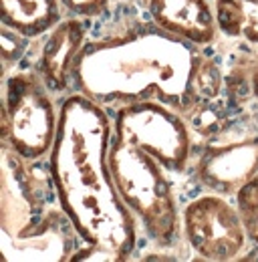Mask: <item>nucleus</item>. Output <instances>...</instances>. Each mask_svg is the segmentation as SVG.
I'll use <instances>...</instances> for the list:
<instances>
[{"label":"nucleus","instance_id":"f257e3e1","mask_svg":"<svg viewBox=\"0 0 258 262\" xmlns=\"http://www.w3.org/2000/svg\"><path fill=\"white\" fill-rule=\"evenodd\" d=\"M111 137L113 117L103 105L77 91L61 101L49 171L83 244L71 260H129L137 246V220L109 167Z\"/></svg>","mask_w":258,"mask_h":262},{"label":"nucleus","instance_id":"f03ea898","mask_svg":"<svg viewBox=\"0 0 258 262\" xmlns=\"http://www.w3.org/2000/svg\"><path fill=\"white\" fill-rule=\"evenodd\" d=\"M198 47L152 25L89 38L75 63V91L103 107L161 101L182 115L190 109Z\"/></svg>","mask_w":258,"mask_h":262},{"label":"nucleus","instance_id":"7ed1b4c3","mask_svg":"<svg viewBox=\"0 0 258 262\" xmlns=\"http://www.w3.org/2000/svg\"><path fill=\"white\" fill-rule=\"evenodd\" d=\"M109 167L115 188L123 204L131 210L137 224H141L147 238L160 246H174L182 232V214L178 210V198L169 171L160 160L141 147L111 137Z\"/></svg>","mask_w":258,"mask_h":262},{"label":"nucleus","instance_id":"20e7f679","mask_svg":"<svg viewBox=\"0 0 258 262\" xmlns=\"http://www.w3.org/2000/svg\"><path fill=\"white\" fill-rule=\"evenodd\" d=\"M53 97L34 69L6 73L2 83V145L29 162L45 160L59 127V109Z\"/></svg>","mask_w":258,"mask_h":262},{"label":"nucleus","instance_id":"39448f33","mask_svg":"<svg viewBox=\"0 0 258 262\" xmlns=\"http://www.w3.org/2000/svg\"><path fill=\"white\" fill-rule=\"evenodd\" d=\"M113 135L160 160L169 173H184L190 165L193 131L186 117L161 101H139L115 107Z\"/></svg>","mask_w":258,"mask_h":262},{"label":"nucleus","instance_id":"423d86ee","mask_svg":"<svg viewBox=\"0 0 258 262\" xmlns=\"http://www.w3.org/2000/svg\"><path fill=\"white\" fill-rule=\"evenodd\" d=\"M182 232L193 254L210 262L236 260L250 242L236 204L220 194L188 202L182 212Z\"/></svg>","mask_w":258,"mask_h":262},{"label":"nucleus","instance_id":"0eeeda50","mask_svg":"<svg viewBox=\"0 0 258 262\" xmlns=\"http://www.w3.org/2000/svg\"><path fill=\"white\" fill-rule=\"evenodd\" d=\"M87 23L79 16H67L53 31L42 36L34 71L40 75L53 95H63L75 89V63L87 45Z\"/></svg>","mask_w":258,"mask_h":262},{"label":"nucleus","instance_id":"6e6552de","mask_svg":"<svg viewBox=\"0 0 258 262\" xmlns=\"http://www.w3.org/2000/svg\"><path fill=\"white\" fill-rule=\"evenodd\" d=\"M256 171L258 137L208 145L196 164V178L214 194L226 198L236 196Z\"/></svg>","mask_w":258,"mask_h":262},{"label":"nucleus","instance_id":"1a4fd4ad","mask_svg":"<svg viewBox=\"0 0 258 262\" xmlns=\"http://www.w3.org/2000/svg\"><path fill=\"white\" fill-rule=\"evenodd\" d=\"M156 27L198 49L210 47L220 34L216 6L210 0H147Z\"/></svg>","mask_w":258,"mask_h":262},{"label":"nucleus","instance_id":"9d476101","mask_svg":"<svg viewBox=\"0 0 258 262\" xmlns=\"http://www.w3.org/2000/svg\"><path fill=\"white\" fill-rule=\"evenodd\" d=\"M61 0H0V23L27 38H42L63 20Z\"/></svg>","mask_w":258,"mask_h":262},{"label":"nucleus","instance_id":"9b49d317","mask_svg":"<svg viewBox=\"0 0 258 262\" xmlns=\"http://www.w3.org/2000/svg\"><path fill=\"white\" fill-rule=\"evenodd\" d=\"M220 33L258 47V0H214Z\"/></svg>","mask_w":258,"mask_h":262},{"label":"nucleus","instance_id":"f8f14e48","mask_svg":"<svg viewBox=\"0 0 258 262\" xmlns=\"http://www.w3.org/2000/svg\"><path fill=\"white\" fill-rule=\"evenodd\" d=\"M224 91H226V77L224 73H222V69H220V65L214 59H208V57L202 55V59L198 63V69H196L192 79L190 109L196 107V105H202V103H210V101L220 99Z\"/></svg>","mask_w":258,"mask_h":262},{"label":"nucleus","instance_id":"ddd939ff","mask_svg":"<svg viewBox=\"0 0 258 262\" xmlns=\"http://www.w3.org/2000/svg\"><path fill=\"white\" fill-rule=\"evenodd\" d=\"M234 204L242 216L250 242L258 246V171L236 192Z\"/></svg>","mask_w":258,"mask_h":262},{"label":"nucleus","instance_id":"4468645a","mask_svg":"<svg viewBox=\"0 0 258 262\" xmlns=\"http://www.w3.org/2000/svg\"><path fill=\"white\" fill-rule=\"evenodd\" d=\"M29 40L27 36L18 34L16 31H12L10 27L0 23V53H2V67H4V75L10 71V67L14 63H18L27 49H29Z\"/></svg>","mask_w":258,"mask_h":262},{"label":"nucleus","instance_id":"2eb2a0df","mask_svg":"<svg viewBox=\"0 0 258 262\" xmlns=\"http://www.w3.org/2000/svg\"><path fill=\"white\" fill-rule=\"evenodd\" d=\"M61 4L71 16L89 20V18H97L105 14L111 0H61Z\"/></svg>","mask_w":258,"mask_h":262},{"label":"nucleus","instance_id":"dca6fc26","mask_svg":"<svg viewBox=\"0 0 258 262\" xmlns=\"http://www.w3.org/2000/svg\"><path fill=\"white\" fill-rule=\"evenodd\" d=\"M248 83H250V95H252L254 101H258V65L254 67V71H252Z\"/></svg>","mask_w":258,"mask_h":262},{"label":"nucleus","instance_id":"f3484780","mask_svg":"<svg viewBox=\"0 0 258 262\" xmlns=\"http://www.w3.org/2000/svg\"><path fill=\"white\" fill-rule=\"evenodd\" d=\"M125 2H141V0H125Z\"/></svg>","mask_w":258,"mask_h":262}]
</instances>
